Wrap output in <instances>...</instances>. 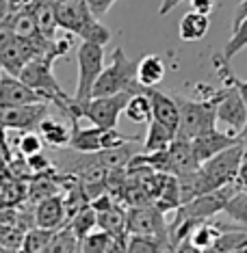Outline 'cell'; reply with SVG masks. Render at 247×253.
<instances>
[{
    "instance_id": "cell-22",
    "label": "cell",
    "mask_w": 247,
    "mask_h": 253,
    "mask_svg": "<svg viewBox=\"0 0 247 253\" xmlns=\"http://www.w3.org/2000/svg\"><path fill=\"white\" fill-rule=\"evenodd\" d=\"M174 139H176V130H171L165 124L152 119V122L148 124L146 139H143V152H158V149H165L171 145Z\"/></svg>"
},
{
    "instance_id": "cell-17",
    "label": "cell",
    "mask_w": 247,
    "mask_h": 253,
    "mask_svg": "<svg viewBox=\"0 0 247 253\" xmlns=\"http://www.w3.org/2000/svg\"><path fill=\"white\" fill-rule=\"evenodd\" d=\"M72 124L67 122H61L56 117H46L42 124H39L37 132L42 134L44 143L48 145L50 149H61V147H70V141H72Z\"/></svg>"
},
{
    "instance_id": "cell-26",
    "label": "cell",
    "mask_w": 247,
    "mask_h": 253,
    "mask_svg": "<svg viewBox=\"0 0 247 253\" xmlns=\"http://www.w3.org/2000/svg\"><path fill=\"white\" fill-rule=\"evenodd\" d=\"M124 115L130 119L133 124H150L152 122V102L148 93H135L133 97L128 100V104L124 108Z\"/></svg>"
},
{
    "instance_id": "cell-32",
    "label": "cell",
    "mask_w": 247,
    "mask_h": 253,
    "mask_svg": "<svg viewBox=\"0 0 247 253\" xmlns=\"http://www.w3.org/2000/svg\"><path fill=\"white\" fill-rule=\"evenodd\" d=\"M245 48H247V18H243L239 24H232V37L228 39L226 48H223V56L232 59Z\"/></svg>"
},
{
    "instance_id": "cell-38",
    "label": "cell",
    "mask_w": 247,
    "mask_h": 253,
    "mask_svg": "<svg viewBox=\"0 0 247 253\" xmlns=\"http://www.w3.org/2000/svg\"><path fill=\"white\" fill-rule=\"evenodd\" d=\"M191 2V9L198 11V13H204V15H210L212 9H215L217 0H189Z\"/></svg>"
},
{
    "instance_id": "cell-9",
    "label": "cell",
    "mask_w": 247,
    "mask_h": 253,
    "mask_svg": "<svg viewBox=\"0 0 247 253\" xmlns=\"http://www.w3.org/2000/svg\"><path fill=\"white\" fill-rule=\"evenodd\" d=\"M212 95L217 100V122L226 126L228 132L241 136L247 124V106L241 91L228 83L221 89L212 91Z\"/></svg>"
},
{
    "instance_id": "cell-39",
    "label": "cell",
    "mask_w": 247,
    "mask_h": 253,
    "mask_svg": "<svg viewBox=\"0 0 247 253\" xmlns=\"http://www.w3.org/2000/svg\"><path fill=\"white\" fill-rule=\"evenodd\" d=\"M237 186L239 188H243V191H247V156L243 158V163H241L239 167V173H237Z\"/></svg>"
},
{
    "instance_id": "cell-23",
    "label": "cell",
    "mask_w": 247,
    "mask_h": 253,
    "mask_svg": "<svg viewBox=\"0 0 247 253\" xmlns=\"http://www.w3.org/2000/svg\"><path fill=\"white\" fill-rule=\"evenodd\" d=\"M212 65H215V72H217V76H219L223 80V84H234L239 91H241V95H243V100H245V106H247V80H241L237 74L232 72V67H230V59H226L223 54H217L215 59H212ZM241 141L245 143V149H247V124H245V130L241 132Z\"/></svg>"
},
{
    "instance_id": "cell-1",
    "label": "cell",
    "mask_w": 247,
    "mask_h": 253,
    "mask_svg": "<svg viewBox=\"0 0 247 253\" xmlns=\"http://www.w3.org/2000/svg\"><path fill=\"white\" fill-rule=\"evenodd\" d=\"M56 20L59 28L70 35L80 37L83 42H96L106 45L111 42V31L100 24V18L91 11L87 0H63L56 4Z\"/></svg>"
},
{
    "instance_id": "cell-14",
    "label": "cell",
    "mask_w": 247,
    "mask_h": 253,
    "mask_svg": "<svg viewBox=\"0 0 247 253\" xmlns=\"http://www.w3.org/2000/svg\"><path fill=\"white\" fill-rule=\"evenodd\" d=\"M169 152V171L174 175H185V173H191V171H198L199 169V158L195 154V147L189 139H180L176 136L171 141V145L167 147Z\"/></svg>"
},
{
    "instance_id": "cell-16",
    "label": "cell",
    "mask_w": 247,
    "mask_h": 253,
    "mask_svg": "<svg viewBox=\"0 0 247 253\" xmlns=\"http://www.w3.org/2000/svg\"><path fill=\"white\" fill-rule=\"evenodd\" d=\"M223 232V227L219 223H212V221H202L198 223L191 234H189V238L178 247V251L180 249H189V251H215V245L217 240H219V236Z\"/></svg>"
},
{
    "instance_id": "cell-11",
    "label": "cell",
    "mask_w": 247,
    "mask_h": 253,
    "mask_svg": "<svg viewBox=\"0 0 247 253\" xmlns=\"http://www.w3.org/2000/svg\"><path fill=\"white\" fill-rule=\"evenodd\" d=\"M37 102H48V97L39 93L33 87L13 74H2V83H0V106H24V104H37Z\"/></svg>"
},
{
    "instance_id": "cell-33",
    "label": "cell",
    "mask_w": 247,
    "mask_h": 253,
    "mask_svg": "<svg viewBox=\"0 0 247 253\" xmlns=\"http://www.w3.org/2000/svg\"><path fill=\"white\" fill-rule=\"evenodd\" d=\"M59 193V184H56L54 180H46L44 175H37L35 180L31 182V188H28V199L35 201V204H39L42 199L50 197V195H56Z\"/></svg>"
},
{
    "instance_id": "cell-13",
    "label": "cell",
    "mask_w": 247,
    "mask_h": 253,
    "mask_svg": "<svg viewBox=\"0 0 247 253\" xmlns=\"http://www.w3.org/2000/svg\"><path fill=\"white\" fill-rule=\"evenodd\" d=\"M146 93L152 102V119L165 124L167 128L176 130L178 134V122H180V108H178V102L174 93H163L156 87H146Z\"/></svg>"
},
{
    "instance_id": "cell-7",
    "label": "cell",
    "mask_w": 247,
    "mask_h": 253,
    "mask_svg": "<svg viewBox=\"0 0 247 253\" xmlns=\"http://www.w3.org/2000/svg\"><path fill=\"white\" fill-rule=\"evenodd\" d=\"M72 141L70 147L78 152H102V149L119 147L126 143L137 141L135 136H126L117 128H102V126H91V128H80L78 122L72 124Z\"/></svg>"
},
{
    "instance_id": "cell-30",
    "label": "cell",
    "mask_w": 247,
    "mask_h": 253,
    "mask_svg": "<svg viewBox=\"0 0 247 253\" xmlns=\"http://www.w3.org/2000/svg\"><path fill=\"white\" fill-rule=\"evenodd\" d=\"M56 229H48V227H35V229H26L24 234V245L22 251H31V253H42L48 251L50 243H52V236Z\"/></svg>"
},
{
    "instance_id": "cell-12",
    "label": "cell",
    "mask_w": 247,
    "mask_h": 253,
    "mask_svg": "<svg viewBox=\"0 0 247 253\" xmlns=\"http://www.w3.org/2000/svg\"><path fill=\"white\" fill-rule=\"evenodd\" d=\"M239 141H241L239 134H232V132H221V130L212 128V130L202 132L199 136H195L191 143L195 147V154H198L199 163H204V160L212 158L215 154L223 152L226 147L234 145V143H239Z\"/></svg>"
},
{
    "instance_id": "cell-36",
    "label": "cell",
    "mask_w": 247,
    "mask_h": 253,
    "mask_svg": "<svg viewBox=\"0 0 247 253\" xmlns=\"http://www.w3.org/2000/svg\"><path fill=\"white\" fill-rule=\"evenodd\" d=\"M26 163H28V167H31V171H37V173H42V171H46L50 167V160L44 156V152L26 156Z\"/></svg>"
},
{
    "instance_id": "cell-5",
    "label": "cell",
    "mask_w": 247,
    "mask_h": 253,
    "mask_svg": "<svg viewBox=\"0 0 247 253\" xmlns=\"http://www.w3.org/2000/svg\"><path fill=\"white\" fill-rule=\"evenodd\" d=\"M52 63H54V59H50L48 54L31 59L24 67H22L20 78L24 80L28 87H33L35 91H39V93H44L48 97L50 104H56L61 111H65V106L70 104L72 97L61 89L59 83H56V78L52 74Z\"/></svg>"
},
{
    "instance_id": "cell-20",
    "label": "cell",
    "mask_w": 247,
    "mask_h": 253,
    "mask_svg": "<svg viewBox=\"0 0 247 253\" xmlns=\"http://www.w3.org/2000/svg\"><path fill=\"white\" fill-rule=\"evenodd\" d=\"M210 28V20L208 15L204 13H198V11H189V13L182 15L180 20V26H178V35H180L182 42H199V39L206 37Z\"/></svg>"
},
{
    "instance_id": "cell-35",
    "label": "cell",
    "mask_w": 247,
    "mask_h": 253,
    "mask_svg": "<svg viewBox=\"0 0 247 253\" xmlns=\"http://www.w3.org/2000/svg\"><path fill=\"white\" fill-rule=\"evenodd\" d=\"M44 139L37 130H24L20 134V143H18V149L22 156H33V154H39L44 152Z\"/></svg>"
},
{
    "instance_id": "cell-43",
    "label": "cell",
    "mask_w": 247,
    "mask_h": 253,
    "mask_svg": "<svg viewBox=\"0 0 247 253\" xmlns=\"http://www.w3.org/2000/svg\"><path fill=\"white\" fill-rule=\"evenodd\" d=\"M2 74H4V70H2V67H0V83H2Z\"/></svg>"
},
{
    "instance_id": "cell-21",
    "label": "cell",
    "mask_w": 247,
    "mask_h": 253,
    "mask_svg": "<svg viewBox=\"0 0 247 253\" xmlns=\"http://www.w3.org/2000/svg\"><path fill=\"white\" fill-rule=\"evenodd\" d=\"M137 78L143 87H156L165 78V63L158 54H146L137 65Z\"/></svg>"
},
{
    "instance_id": "cell-4",
    "label": "cell",
    "mask_w": 247,
    "mask_h": 253,
    "mask_svg": "<svg viewBox=\"0 0 247 253\" xmlns=\"http://www.w3.org/2000/svg\"><path fill=\"white\" fill-rule=\"evenodd\" d=\"M245 156H247L245 143L239 141L234 145L226 147L223 152L215 154L212 158L204 160L199 165V175H202V182H204V191L208 193V191H215V188L226 186V184H232L237 180L239 167Z\"/></svg>"
},
{
    "instance_id": "cell-19",
    "label": "cell",
    "mask_w": 247,
    "mask_h": 253,
    "mask_svg": "<svg viewBox=\"0 0 247 253\" xmlns=\"http://www.w3.org/2000/svg\"><path fill=\"white\" fill-rule=\"evenodd\" d=\"M4 24H7L11 31L15 33V37H20V39H37V37L44 35V33L39 31V24H37L35 13H33L31 9H24V7L11 11L9 20L4 22Z\"/></svg>"
},
{
    "instance_id": "cell-27",
    "label": "cell",
    "mask_w": 247,
    "mask_h": 253,
    "mask_svg": "<svg viewBox=\"0 0 247 253\" xmlns=\"http://www.w3.org/2000/svg\"><path fill=\"white\" fill-rule=\"evenodd\" d=\"M154 204L158 206L163 212H174L182 206V195H180V182H178V175L169 173L167 175V182H165L163 191L156 197Z\"/></svg>"
},
{
    "instance_id": "cell-25",
    "label": "cell",
    "mask_w": 247,
    "mask_h": 253,
    "mask_svg": "<svg viewBox=\"0 0 247 253\" xmlns=\"http://www.w3.org/2000/svg\"><path fill=\"white\" fill-rule=\"evenodd\" d=\"M83 251L108 253V251H126V247L119 243L113 234H108L106 229H100V232H96V229H94L89 236H85V238H83Z\"/></svg>"
},
{
    "instance_id": "cell-15",
    "label": "cell",
    "mask_w": 247,
    "mask_h": 253,
    "mask_svg": "<svg viewBox=\"0 0 247 253\" xmlns=\"http://www.w3.org/2000/svg\"><path fill=\"white\" fill-rule=\"evenodd\" d=\"M70 221L67 216V208H65V201L59 193L50 195V197L42 199L35 208V225L39 227H48V229H59L65 223Z\"/></svg>"
},
{
    "instance_id": "cell-2",
    "label": "cell",
    "mask_w": 247,
    "mask_h": 253,
    "mask_svg": "<svg viewBox=\"0 0 247 253\" xmlns=\"http://www.w3.org/2000/svg\"><path fill=\"white\" fill-rule=\"evenodd\" d=\"M208 87V95L202 100H187V97L174 93L178 108H180V122H178V134L180 139L193 141L206 130L217 128V100Z\"/></svg>"
},
{
    "instance_id": "cell-6",
    "label": "cell",
    "mask_w": 247,
    "mask_h": 253,
    "mask_svg": "<svg viewBox=\"0 0 247 253\" xmlns=\"http://www.w3.org/2000/svg\"><path fill=\"white\" fill-rule=\"evenodd\" d=\"M104 72V45L96 42H83L78 48V83L74 100L80 104L94 97V87Z\"/></svg>"
},
{
    "instance_id": "cell-42",
    "label": "cell",
    "mask_w": 247,
    "mask_h": 253,
    "mask_svg": "<svg viewBox=\"0 0 247 253\" xmlns=\"http://www.w3.org/2000/svg\"><path fill=\"white\" fill-rule=\"evenodd\" d=\"M243 18H247V0H241L239 2V7L237 11H234V20H232V24H239Z\"/></svg>"
},
{
    "instance_id": "cell-40",
    "label": "cell",
    "mask_w": 247,
    "mask_h": 253,
    "mask_svg": "<svg viewBox=\"0 0 247 253\" xmlns=\"http://www.w3.org/2000/svg\"><path fill=\"white\" fill-rule=\"evenodd\" d=\"M180 2H185V0H160V9H158V15H167L169 11H174Z\"/></svg>"
},
{
    "instance_id": "cell-24",
    "label": "cell",
    "mask_w": 247,
    "mask_h": 253,
    "mask_svg": "<svg viewBox=\"0 0 247 253\" xmlns=\"http://www.w3.org/2000/svg\"><path fill=\"white\" fill-rule=\"evenodd\" d=\"M50 253H76L83 251V238L74 232V227L70 223H65L63 227H59L52 236V243L48 247Z\"/></svg>"
},
{
    "instance_id": "cell-3",
    "label": "cell",
    "mask_w": 247,
    "mask_h": 253,
    "mask_svg": "<svg viewBox=\"0 0 247 253\" xmlns=\"http://www.w3.org/2000/svg\"><path fill=\"white\" fill-rule=\"evenodd\" d=\"M137 65L139 61L128 59L124 52V48H117L111 54V65L104 67V72L100 74L96 87H94V97L96 95H113V93H143L146 87L137 78Z\"/></svg>"
},
{
    "instance_id": "cell-18",
    "label": "cell",
    "mask_w": 247,
    "mask_h": 253,
    "mask_svg": "<svg viewBox=\"0 0 247 253\" xmlns=\"http://www.w3.org/2000/svg\"><path fill=\"white\" fill-rule=\"evenodd\" d=\"M98 227L106 229L108 234H113L126 247V240H128V223H126V210L117 201L104 210H98Z\"/></svg>"
},
{
    "instance_id": "cell-31",
    "label": "cell",
    "mask_w": 247,
    "mask_h": 253,
    "mask_svg": "<svg viewBox=\"0 0 247 253\" xmlns=\"http://www.w3.org/2000/svg\"><path fill=\"white\" fill-rule=\"evenodd\" d=\"M221 214H226L230 221H234L239 227L247 229V191H237L232 197L228 199L226 208H223Z\"/></svg>"
},
{
    "instance_id": "cell-34",
    "label": "cell",
    "mask_w": 247,
    "mask_h": 253,
    "mask_svg": "<svg viewBox=\"0 0 247 253\" xmlns=\"http://www.w3.org/2000/svg\"><path fill=\"white\" fill-rule=\"evenodd\" d=\"M24 229L15 225H0V245L7 251H22L24 245Z\"/></svg>"
},
{
    "instance_id": "cell-8",
    "label": "cell",
    "mask_w": 247,
    "mask_h": 253,
    "mask_svg": "<svg viewBox=\"0 0 247 253\" xmlns=\"http://www.w3.org/2000/svg\"><path fill=\"white\" fill-rule=\"evenodd\" d=\"M167 212H163L156 204L146 206H130L126 210V223H128V234H150L165 240L171 247L169 240V221Z\"/></svg>"
},
{
    "instance_id": "cell-44",
    "label": "cell",
    "mask_w": 247,
    "mask_h": 253,
    "mask_svg": "<svg viewBox=\"0 0 247 253\" xmlns=\"http://www.w3.org/2000/svg\"><path fill=\"white\" fill-rule=\"evenodd\" d=\"M48 2H54V4H59V2H63V0H48Z\"/></svg>"
},
{
    "instance_id": "cell-29",
    "label": "cell",
    "mask_w": 247,
    "mask_h": 253,
    "mask_svg": "<svg viewBox=\"0 0 247 253\" xmlns=\"http://www.w3.org/2000/svg\"><path fill=\"white\" fill-rule=\"evenodd\" d=\"M67 223L74 227V232H76L80 238H85V236H89L98 227V210L94 208V204L89 201V204H85L83 208H80Z\"/></svg>"
},
{
    "instance_id": "cell-28",
    "label": "cell",
    "mask_w": 247,
    "mask_h": 253,
    "mask_svg": "<svg viewBox=\"0 0 247 253\" xmlns=\"http://www.w3.org/2000/svg\"><path fill=\"white\" fill-rule=\"evenodd\" d=\"M165 249H171V247L165 240L150 234H128V240H126V251H133V253H154V251H165Z\"/></svg>"
},
{
    "instance_id": "cell-10",
    "label": "cell",
    "mask_w": 247,
    "mask_h": 253,
    "mask_svg": "<svg viewBox=\"0 0 247 253\" xmlns=\"http://www.w3.org/2000/svg\"><path fill=\"white\" fill-rule=\"evenodd\" d=\"M48 117V102H37V104L24 106H0V128L9 130H37L39 124Z\"/></svg>"
},
{
    "instance_id": "cell-41",
    "label": "cell",
    "mask_w": 247,
    "mask_h": 253,
    "mask_svg": "<svg viewBox=\"0 0 247 253\" xmlns=\"http://www.w3.org/2000/svg\"><path fill=\"white\" fill-rule=\"evenodd\" d=\"M11 11H13V7H11L9 0H0V24H4L9 20Z\"/></svg>"
},
{
    "instance_id": "cell-37",
    "label": "cell",
    "mask_w": 247,
    "mask_h": 253,
    "mask_svg": "<svg viewBox=\"0 0 247 253\" xmlns=\"http://www.w3.org/2000/svg\"><path fill=\"white\" fill-rule=\"evenodd\" d=\"M115 2H117V0H87V4L91 7V11H94L98 18H104Z\"/></svg>"
}]
</instances>
